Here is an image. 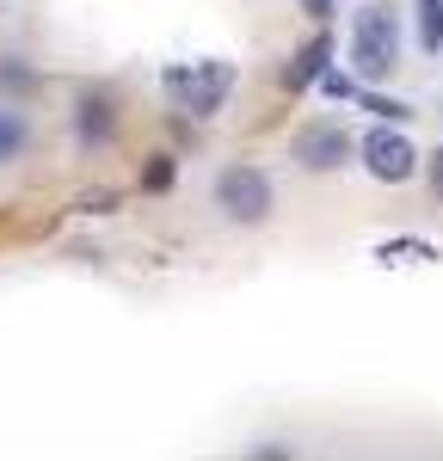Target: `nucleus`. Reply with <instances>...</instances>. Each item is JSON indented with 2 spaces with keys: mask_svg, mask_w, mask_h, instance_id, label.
<instances>
[{
  "mask_svg": "<svg viewBox=\"0 0 443 461\" xmlns=\"http://www.w3.org/2000/svg\"><path fill=\"white\" fill-rule=\"evenodd\" d=\"M364 111H375V117H412V105H401V99H375V93H364Z\"/></svg>",
  "mask_w": 443,
  "mask_h": 461,
  "instance_id": "obj_11",
  "label": "nucleus"
},
{
  "mask_svg": "<svg viewBox=\"0 0 443 461\" xmlns=\"http://www.w3.org/2000/svg\"><path fill=\"white\" fill-rule=\"evenodd\" d=\"M37 74L25 68V62H19V56H6V62H0V93H25V86H32Z\"/></svg>",
  "mask_w": 443,
  "mask_h": 461,
  "instance_id": "obj_10",
  "label": "nucleus"
},
{
  "mask_svg": "<svg viewBox=\"0 0 443 461\" xmlns=\"http://www.w3.org/2000/svg\"><path fill=\"white\" fill-rule=\"evenodd\" d=\"M351 154H357V142H351L339 123H308L290 142V160L302 173H339V167H351Z\"/></svg>",
  "mask_w": 443,
  "mask_h": 461,
  "instance_id": "obj_5",
  "label": "nucleus"
},
{
  "mask_svg": "<svg viewBox=\"0 0 443 461\" xmlns=\"http://www.w3.org/2000/svg\"><path fill=\"white\" fill-rule=\"evenodd\" d=\"M412 19H419V50L425 56H443V0H419Z\"/></svg>",
  "mask_w": 443,
  "mask_h": 461,
  "instance_id": "obj_9",
  "label": "nucleus"
},
{
  "mask_svg": "<svg viewBox=\"0 0 443 461\" xmlns=\"http://www.w3.org/2000/svg\"><path fill=\"white\" fill-rule=\"evenodd\" d=\"M210 210L222 221H234V228H265L271 210H277V185L265 167L253 160H228L216 178H210Z\"/></svg>",
  "mask_w": 443,
  "mask_h": 461,
  "instance_id": "obj_1",
  "label": "nucleus"
},
{
  "mask_svg": "<svg viewBox=\"0 0 443 461\" xmlns=\"http://www.w3.org/2000/svg\"><path fill=\"white\" fill-rule=\"evenodd\" d=\"M160 86H167V99L191 117H216L228 105V93H234V68L228 62H179V68L160 74Z\"/></svg>",
  "mask_w": 443,
  "mask_h": 461,
  "instance_id": "obj_3",
  "label": "nucleus"
},
{
  "mask_svg": "<svg viewBox=\"0 0 443 461\" xmlns=\"http://www.w3.org/2000/svg\"><path fill=\"white\" fill-rule=\"evenodd\" d=\"M357 154H364V173L375 178V185H406L412 173H425L419 148L406 142L401 130H369L364 142H357Z\"/></svg>",
  "mask_w": 443,
  "mask_h": 461,
  "instance_id": "obj_4",
  "label": "nucleus"
},
{
  "mask_svg": "<svg viewBox=\"0 0 443 461\" xmlns=\"http://www.w3.org/2000/svg\"><path fill=\"white\" fill-rule=\"evenodd\" d=\"M351 68L357 80H382L401 68V13L394 6H357L351 19Z\"/></svg>",
  "mask_w": 443,
  "mask_h": 461,
  "instance_id": "obj_2",
  "label": "nucleus"
},
{
  "mask_svg": "<svg viewBox=\"0 0 443 461\" xmlns=\"http://www.w3.org/2000/svg\"><path fill=\"white\" fill-rule=\"evenodd\" d=\"M142 185H148V191H167V185H173V160H154Z\"/></svg>",
  "mask_w": 443,
  "mask_h": 461,
  "instance_id": "obj_13",
  "label": "nucleus"
},
{
  "mask_svg": "<svg viewBox=\"0 0 443 461\" xmlns=\"http://www.w3.org/2000/svg\"><path fill=\"white\" fill-rule=\"evenodd\" d=\"M327 62H332V37H327V32H314L308 43H302V50H295V62L284 68V86H290V93H302V86H321V80L332 74Z\"/></svg>",
  "mask_w": 443,
  "mask_h": 461,
  "instance_id": "obj_7",
  "label": "nucleus"
},
{
  "mask_svg": "<svg viewBox=\"0 0 443 461\" xmlns=\"http://www.w3.org/2000/svg\"><path fill=\"white\" fill-rule=\"evenodd\" d=\"M25 154H32V117L0 99V167H19Z\"/></svg>",
  "mask_w": 443,
  "mask_h": 461,
  "instance_id": "obj_8",
  "label": "nucleus"
},
{
  "mask_svg": "<svg viewBox=\"0 0 443 461\" xmlns=\"http://www.w3.org/2000/svg\"><path fill=\"white\" fill-rule=\"evenodd\" d=\"M425 185H431V197L443 203V148L431 154V160H425Z\"/></svg>",
  "mask_w": 443,
  "mask_h": 461,
  "instance_id": "obj_12",
  "label": "nucleus"
},
{
  "mask_svg": "<svg viewBox=\"0 0 443 461\" xmlns=\"http://www.w3.org/2000/svg\"><path fill=\"white\" fill-rule=\"evenodd\" d=\"M68 136H74V148H111V136H117V99L111 93H80L74 99V111H68Z\"/></svg>",
  "mask_w": 443,
  "mask_h": 461,
  "instance_id": "obj_6",
  "label": "nucleus"
}]
</instances>
